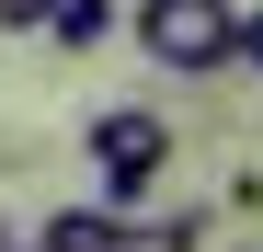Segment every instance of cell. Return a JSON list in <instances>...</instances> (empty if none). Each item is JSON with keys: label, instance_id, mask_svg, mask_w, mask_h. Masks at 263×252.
<instances>
[{"label": "cell", "instance_id": "9c48e42d", "mask_svg": "<svg viewBox=\"0 0 263 252\" xmlns=\"http://www.w3.org/2000/svg\"><path fill=\"white\" fill-rule=\"evenodd\" d=\"M0 252H12V241H0Z\"/></svg>", "mask_w": 263, "mask_h": 252}, {"label": "cell", "instance_id": "ba28073f", "mask_svg": "<svg viewBox=\"0 0 263 252\" xmlns=\"http://www.w3.org/2000/svg\"><path fill=\"white\" fill-rule=\"evenodd\" d=\"M34 252H46V241H34Z\"/></svg>", "mask_w": 263, "mask_h": 252}, {"label": "cell", "instance_id": "6da1fadb", "mask_svg": "<svg viewBox=\"0 0 263 252\" xmlns=\"http://www.w3.org/2000/svg\"><path fill=\"white\" fill-rule=\"evenodd\" d=\"M138 58L160 80H229L240 69V0H138Z\"/></svg>", "mask_w": 263, "mask_h": 252}, {"label": "cell", "instance_id": "8992f818", "mask_svg": "<svg viewBox=\"0 0 263 252\" xmlns=\"http://www.w3.org/2000/svg\"><path fill=\"white\" fill-rule=\"evenodd\" d=\"M46 12L58 0H0V34H46Z\"/></svg>", "mask_w": 263, "mask_h": 252}, {"label": "cell", "instance_id": "277c9868", "mask_svg": "<svg viewBox=\"0 0 263 252\" xmlns=\"http://www.w3.org/2000/svg\"><path fill=\"white\" fill-rule=\"evenodd\" d=\"M46 252H115V206H58V218H46Z\"/></svg>", "mask_w": 263, "mask_h": 252}, {"label": "cell", "instance_id": "5b68a950", "mask_svg": "<svg viewBox=\"0 0 263 252\" xmlns=\"http://www.w3.org/2000/svg\"><path fill=\"white\" fill-rule=\"evenodd\" d=\"M46 34H58V46H103V34H115V0H58Z\"/></svg>", "mask_w": 263, "mask_h": 252}, {"label": "cell", "instance_id": "7a4b0ae2", "mask_svg": "<svg viewBox=\"0 0 263 252\" xmlns=\"http://www.w3.org/2000/svg\"><path fill=\"white\" fill-rule=\"evenodd\" d=\"M80 149H92V172H103V206H149V184L172 172V115L160 103H103Z\"/></svg>", "mask_w": 263, "mask_h": 252}, {"label": "cell", "instance_id": "52a82bcc", "mask_svg": "<svg viewBox=\"0 0 263 252\" xmlns=\"http://www.w3.org/2000/svg\"><path fill=\"white\" fill-rule=\"evenodd\" d=\"M240 69L263 80V0H252V12H240Z\"/></svg>", "mask_w": 263, "mask_h": 252}, {"label": "cell", "instance_id": "3957f363", "mask_svg": "<svg viewBox=\"0 0 263 252\" xmlns=\"http://www.w3.org/2000/svg\"><path fill=\"white\" fill-rule=\"evenodd\" d=\"M195 241H206V206H172V218L115 206V252H195Z\"/></svg>", "mask_w": 263, "mask_h": 252}]
</instances>
